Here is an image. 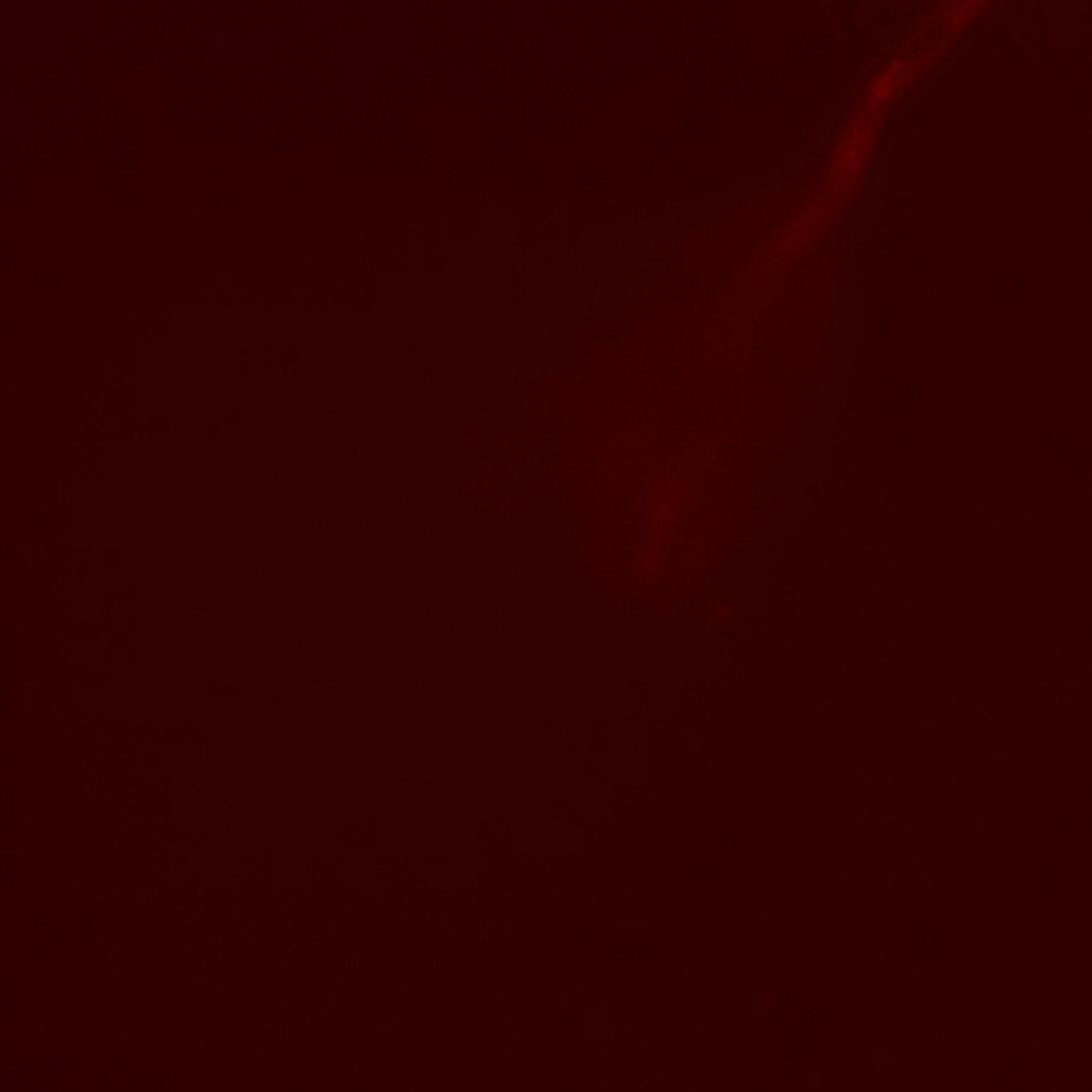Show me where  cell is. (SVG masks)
Returning a JSON list of instances; mask_svg holds the SVG:
<instances>
[{
  "label": "cell",
  "mask_w": 1092,
  "mask_h": 1092,
  "mask_svg": "<svg viewBox=\"0 0 1092 1092\" xmlns=\"http://www.w3.org/2000/svg\"><path fill=\"white\" fill-rule=\"evenodd\" d=\"M544 67L570 73L583 67V38L577 32H549L544 36Z\"/></svg>",
  "instance_id": "obj_1"
},
{
  "label": "cell",
  "mask_w": 1092,
  "mask_h": 1092,
  "mask_svg": "<svg viewBox=\"0 0 1092 1092\" xmlns=\"http://www.w3.org/2000/svg\"><path fill=\"white\" fill-rule=\"evenodd\" d=\"M549 3H579V0H549Z\"/></svg>",
  "instance_id": "obj_4"
},
{
  "label": "cell",
  "mask_w": 1092,
  "mask_h": 1092,
  "mask_svg": "<svg viewBox=\"0 0 1092 1092\" xmlns=\"http://www.w3.org/2000/svg\"><path fill=\"white\" fill-rule=\"evenodd\" d=\"M510 28L516 36H547L549 7L547 0H512Z\"/></svg>",
  "instance_id": "obj_3"
},
{
  "label": "cell",
  "mask_w": 1092,
  "mask_h": 1092,
  "mask_svg": "<svg viewBox=\"0 0 1092 1092\" xmlns=\"http://www.w3.org/2000/svg\"><path fill=\"white\" fill-rule=\"evenodd\" d=\"M651 65V38L645 32L627 30L612 38V67L623 73L645 71Z\"/></svg>",
  "instance_id": "obj_2"
}]
</instances>
